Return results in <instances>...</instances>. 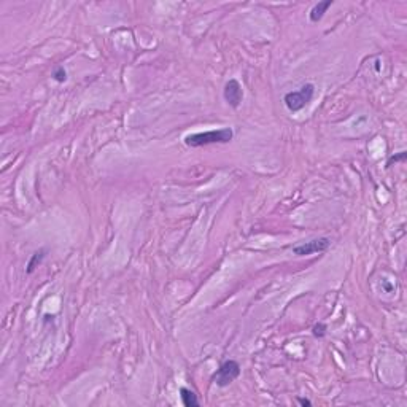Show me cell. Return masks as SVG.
I'll list each match as a JSON object with an SVG mask.
<instances>
[{
    "label": "cell",
    "mask_w": 407,
    "mask_h": 407,
    "mask_svg": "<svg viewBox=\"0 0 407 407\" xmlns=\"http://www.w3.org/2000/svg\"><path fill=\"white\" fill-rule=\"evenodd\" d=\"M234 137V132L231 127H221V129H213V131H205V132H196L190 134L185 137V143L191 148H197V146H205V145H215V143H228Z\"/></svg>",
    "instance_id": "1"
},
{
    "label": "cell",
    "mask_w": 407,
    "mask_h": 407,
    "mask_svg": "<svg viewBox=\"0 0 407 407\" xmlns=\"http://www.w3.org/2000/svg\"><path fill=\"white\" fill-rule=\"evenodd\" d=\"M315 94V86L312 83H305L301 89L298 91H291V92H286L285 97H283V102H285L286 108L290 111H299L302 110L305 105H307L312 97H314Z\"/></svg>",
    "instance_id": "2"
},
{
    "label": "cell",
    "mask_w": 407,
    "mask_h": 407,
    "mask_svg": "<svg viewBox=\"0 0 407 407\" xmlns=\"http://www.w3.org/2000/svg\"><path fill=\"white\" fill-rule=\"evenodd\" d=\"M240 375V364L234 359H228V361L223 363L220 368L216 369V372L212 377L218 387H228L237 379Z\"/></svg>",
    "instance_id": "3"
},
{
    "label": "cell",
    "mask_w": 407,
    "mask_h": 407,
    "mask_svg": "<svg viewBox=\"0 0 407 407\" xmlns=\"http://www.w3.org/2000/svg\"><path fill=\"white\" fill-rule=\"evenodd\" d=\"M329 247H331V240L328 237H320V239H314V240L302 242V244L294 245L293 253L298 256H309V255H314V253L326 251Z\"/></svg>",
    "instance_id": "4"
},
{
    "label": "cell",
    "mask_w": 407,
    "mask_h": 407,
    "mask_svg": "<svg viewBox=\"0 0 407 407\" xmlns=\"http://www.w3.org/2000/svg\"><path fill=\"white\" fill-rule=\"evenodd\" d=\"M223 94H225V100L232 108H239V105L244 100V89H242L239 81L234 78L229 80L225 85V92Z\"/></svg>",
    "instance_id": "5"
},
{
    "label": "cell",
    "mask_w": 407,
    "mask_h": 407,
    "mask_svg": "<svg viewBox=\"0 0 407 407\" xmlns=\"http://www.w3.org/2000/svg\"><path fill=\"white\" fill-rule=\"evenodd\" d=\"M333 3H334L333 0H324V2H318V3L315 5V7L310 10V15H309L310 21H312V22H318V21H320L321 18L324 16V13L328 11V8H331Z\"/></svg>",
    "instance_id": "6"
},
{
    "label": "cell",
    "mask_w": 407,
    "mask_h": 407,
    "mask_svg": "<svg viewBox=\"0 0 407 407\" xmlns=\"http://www.w3.org/2000/svg\"><path fill=\"white\" fill-rule=\"evenodd\" d=\"M180 398L185 407H197L199 406V399L196 396V393L191 391L190 388H180Z\"/></svg>",
    "instance_id": "7"
},
{
    "label": "cell",
    "mask_w": 407,
    "mask_h": 407,
    "mask_svg": "<svg viewBox=\"0 0 407 407\" xmlns=\"http://www.w3.org/2000/svg\"><path fill=\"white\" fill-rule=\"evenodd\" d=\"M45 256H46V250H45V248L40 250V251H37V253H34L32 258H31V261H29V264H27V274H32L34 269L37 267L38 264H42V261L45 259Z\"/></svg>",
    "instance_id": "8"
},
{
    "label": "cell",
    "mask_w": 407,
    "mask_h": 407,
    "mask_svg": "<svg viewBox=\"0 0 407 407\" xmlns=\"http://www.w3.org/2000/svg\"><path fill=\"white\" fill-rule=\"evenodd\" d=\"M53 78H54L57 83H64V81L67 80V72H66V69H64L62 66H59L56 67L54 70H53Z\"/></svg>",
    "instance_id": "9"
},
{
    "label": "cell",
    "mask_w": 407,
    "mask_h": 407,
    "mask_svg": "<svg viewBox=\"0 0 407 407\" xmlns=\"http://www.w3.org/2000/svg\"><path fill=\"white\" fill-rule=\"evenodd\" d=\"M406 158H407V153L406 151H401V153H398V155L390 156V158H388V161H387V167H391L393 162L396 164L399 161H406Z\"/></svg>",
    "instance_id": "10"
},
{
    "label": "cell",
    "mask_w": 407,
    "mask_h": 407,
    "mask_svg": "<svg viewBox=\"0 0 407 407\" xmlns=\"http://www.w3.org/2000/svg\"><path fill=\"white\" fill-rule=\"evenodd\" d=\"M312 333H314L315 337H323V336L326 334V324H324V323L315 324L314 329H312Z\"/></svg>",
    "instance_id": "11"
},
{
    "label": "cell",
    "mask_w": 407,
    "mask_h": 407,
    "mask_svg": "<svg viewBox=\"0 0 407 407\" xmlns=\"http://www.w3.org/2000/svg\"><path fill=\"white\" fill-rule=\"evenodd\" d=\"M298 403H299L301 406H304V407H305V406H307V407H310V406H312L310 401H309V399H305V398H298Z\"/></svg>",
    "instance_id": "12"
}]
</instances>
